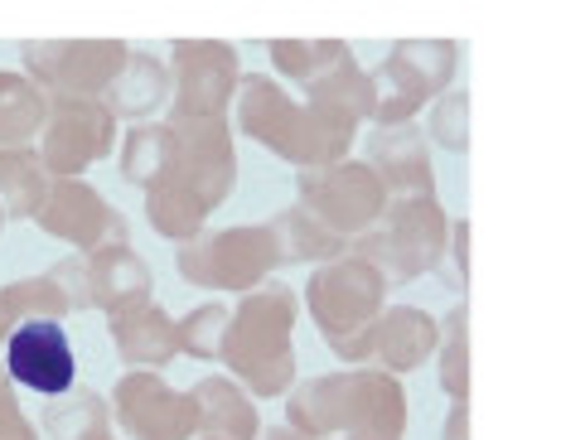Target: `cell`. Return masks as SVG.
<instances>
[{
    "instance_id": "cell-1",
    "label": "cell",
    "mask_w": 561,
    "mask_h": 440,
    "mask_svg": "<svg viewBox=\"0 0 561 440\" xmlns=\"http://www.w3.org/2000/svg\"><path fill=\"white\" fill-rule=\"evenodd\" d=\"M286 426L306 440H407V387L382 368L320 373L286 392Z\"/></svg>"
},
{
    "instance_id": "cell-2",
    "label": "cell",
    "mask_w": 561,
    "mask_h": 440,
    "mask_svg": "<svg viewBox=\"0 0 561 440\" xmlns=\"http://www.w3.org/2000/svg\"><path fill=\"white\" fill-rule=\"evenodd\" d=\"M228 126H238L248 141L266 146L272 155L290 160L296 170L348 160V150L358 141V121L348 117V112L296 102L272 73H242Z\"/></svg>"
},
{
    "instance_id": "cell-3",
    "label": "cell",
    "mask_w": 561,
    "mask_h": 440,
    "mask_svg": "<svg viewBox=\"0 0 561 440\" xmlns=\"http://www.w3.org/2000/svg\"><path fill=\"white\" fill-rule=\"evenodd\" d=\"M296 320H300V296L286 281H262L256 291L228 310V329L218 344V358L228 363V378L242 392L256 397H280L296 387Z\"/></svg>"
},
{
    "instance_id": "cell-4",
    "label": "cell",
    "mask_w": 561,
    "mask_h": 440,
    "mask_svg": "<svg viewBox=\"0 0 561 440\" xmlns=\"http://www.w3.org/2000/svg\"><path fill=\"white\" fill-rule=\"evenodd\" d=\"M446 238H450V218L436 194L392 199L364 238L348 242V257L368 262L388 286H407L446 262Z\"/></svg>"
},
{
    "instance_id": "cell-5",
    "label": "cell",
    "mask_w": 561,
    "mask_h": 440,
    "mask_svg": "<svg viewBox=\"0 0 561 440\" xmlns=\"http://www.w3.org/2000/svg\"><path fill=\"white\" fill-rule=\"evenodd\" d=\"M382 305H388V281L348 252L314 266L306 286V310L314 329L324 334L334 358H344L348 368H364V329L378 320Z\"/></svg>"
},
{
    "instance_id": "cell-6",
    "label": "cell",
    "mask_w": 561,
    "mask_h": 440,
    "mask_svg": "<svg viewBox=\"0 0 561 440\" xmlns=\"http://www.w3.org/2000/svg\"><path fill=\"white\" fill-rule=\"evenodd\" d=\"M174 266L190 286L204 291H238L248 296L262 281H272L280 266L276 238L266 223H242V228H204L194 242L174 252Z\"/></svg>"
},
{
    "instance_id": "cell-7",
    "label": "cell",
    "mask_w": 561,
    "mask_h": 440,
    "mask_svg": "<svg viewBox=\"0 0 561 440\" xmlns=\"http://www.w3.org/2000/svg\"><path fill=\"white\" fill-rule=\"evenodd\" d=\"M455 54L450 39H402L397 49L368 73L373 83V121L378 131L388 126H412V117L426 102H436L440 92L455 83Z\"/></svg>"
},
{
    "instance_id": "cell-8",
    "label": "cell",
    "mask_w": 561,
    "mask_h": 440,
    "mask_svg": "<svg viewBox=\"0 0 561 440\" xmlns=\"http://www.w3.org/2000/svg\"><path fill=\"white\" fill-rule=\"evenodd\" d=\"M131 44L122 39H34L20 44V73L49 97L102 102L112 78L122 73Z\"/></svg>"
},
{
    "instance_id": "cell-9",
    "label": "cell",
    "mask_w": 561,
    "mask_h": 440,
    "mask_svg": "<svg viewBox=\"0 0 561 440\" xmlns=\"http://www.w3.org/2000/svg\"><path fill=\"white\" fill-rule=\"evenodd\" d=\"M296 208H306L320 228H330L339 242L364 238L388 208L378 175L364 160H334V165H314L296 175Z\"/></svg>"
},
{
    "instance_id": "cell-10",
    "label": "cell",
    "mask_w": 561,
    "mask_h": 440,
    "mask_svg": "<svg viewBox=\"0 0 561 440\" xmlns=\"http://www.w3.org/2000/svg\"><path fill=\"white\" fill-rule=\"evenodd\" d=\"M170 121H228L242 83L232 44L180 39L170 54Z\"/></svg>"
},
{
    "instance_id": "cell-11",
    "label": "cell",
    "mask_w": 561,
    "mask_h": 440,
    "mask_svg": "<svg viewBox=\"0 0 561 440\" xmlns=\"http://www.w3.org/2000/svg\"><path fill=\"white\" fill-rule=\"evenodd\" d=\"M116 150V117L102 102L49 97V121L39 131V165L49 180H83Z\"/></svg>"
},
{
    "instance_id": "cell-12",
    "label": "cell",
    "mask_w": 561,
    "mask_h": 440,
    "mask_svg": "<svg viewBox=\"0 0 561 440\" xmlns=\"http://www.w3.org/2000/svg\"><path fill=\"white\" fill-rule=\"evenodd\" d=\"M170 131H174V146H170V165L160 180L194 194V199L214 213L232 194V184H238L232 126L228 121H170Z\"/></svg>"
},
{
    "instance_id": "cell-13",
    "label": "cell",
    "mask_w": 561,
    "mask_h": 440,
    "mask_svg": "<svg viewBox=\"0 0 561 440\" xmlns=\"http://www.w3.org/2000/svg\"><path fill=\"white\" fill-rule=\"evenodd\" d=\"M34 223L49 238L78 247V257H92L102 247H131V223L88 180H49Z\"/></svg>"
},
{
    "instance_id": "cell-14",
    "label": "cell",
    "mask_w": 561,
    "mask_h": 440,
    "mask_svg": "<svg viewBox=\"0 0 561 440\" xmlns=\"http://www.w3.org/2000/svg\"><path fill=\"white\" fill-rule=\"evenodd\" d=\"M112 421L131 440H198V407L190 392L160 373H126L112 387Z\"/></svg>"
},
{
    "instance_id": "cell-15",
    "label": "cell",
    "mask_w": 561,
    "mask_h": 440,
    "mask_svg": "<svg viewBox=\"0 0 561 440\" xmlns=\"http://www.w3.org/2000/svg\"><path fill=\"white\" fill-rule=\"evenodd\" d=\"M5 373L15 387L39 392V397H64L68 387H78V354L73 339L64 334V324L49 320H25L5 334Z\"/></svg>"
},
{
    "instance_id": "cell-16",
    "label": "cell",
    "mask_w": 561,
    "mask_h": 440,
    "mask_svg": "<svg viewBox=\"0 0 561 440\" xmlns=\"http://www.w3.org/2000/svg\"><path fill=\"white\" fill-rule=\"evenodd\" d=\"M436 339L440 324L421 305H382L364 329V368H382L392 378L416 373L426 358H436Z\"/></svg>"
},
{
    "instance_id": "cell-17",
    "label": "cell",
    "mask_w": 561,
    "mask_h": 440,
    "mask_svg": "<svg viewBox=\"0 0 561 440\" xmlns=\"http://www.w3.org/2000/svg\"><path fill=\"white\" fill-rule=\"evenodd\" d=\"M364 155H368L364 165L378 175L388 204L392 199H426V194H436V170H431L421 126H388V131H373Z\"/></svg>"
},
{
    "instance_id": "cell-18",
    "label": "cell",
    "mask_w": 561,
    "mask_h": 440,
    "mask_svg": "<svg viewBox=\"0 0 561 440\" xmlns=\"http://www.w3.org/2000/svg\"><path fill=\"white\" fill-rule=\"evenodd\" d=\"M107 334H112L116 358H122L131 373H160L165 363L180 358V334H174V320L156 305V300L126 310V315H112Z\"/></svg>"
},
{
    "instance_id": "cell-19",
    "label": "cell",
    "mask_w": 561,
    "mask_h": 440,
    "mask_svg": "<svg viewBox=\"0 0 561 440\" xmlns=\"http://www.w3.org/2000/svg\"><path fill=\"white\" fill-rule=\"evenodd\" d=\"M83 262H88L92 310H107V320L150 300V266H146V257H136L131 247H102Z\"/></svg>"
},
{
    "instance_id": "cell-20",
    "label": "cell",
    "mask_w": 561,
    "mask_h": 440,
    "mask_svg": "<svg viewBox=\"0 0 561 440\" xmlns=\"http://www.w3.org/2000/svg\"><path fill=\"white\" fill-rule=\"evenodd\" d=\"M190 397L198 407V436L208 440H256L266 431L262 416H256V402L228 373L204 378Z\"/></svg>"
},
{
    "instance_id": "cell-21",
    "label": "cell",
    "mask_w": 561,
    "mask_h": 440,
    "mask_svg": "<svg viewBox=\"0 0 561 440\" xmlns=\"http://www.w3.org/2000/svg\"><path fill=\"white\" fill-rule=\"evenodd\" d=\"M165 102H170V68L160 63L156 54H140V49L126 54L122 73L102 92V107H107L116 121H136V126L146 117H156Z\"/></svg>"
},
{
    "instance_id": "cell-22",
    "label": "cell",
    "mask_w": 561,
    "mask_h": 440,
    "mask_svg": "<svg viewBox=\"0 0 561 440\" xmlns=\"http://www.w3.org/2000/svg\"><path fill=\"white\" fill-rule=\"evenodd\" d=\"M306 102L330 107V112H348L354 121H373V83H368V68L354 59V49L339 54L320 78H310Z\"/></svg>"
},
{
    "instance_id": "cell-23",
    "label": "cell",
    "mask_w": 561,
    "mask_h": 440,
    "mask_svg": "<svg viewBox=\"0 0 561 440\" xmlns=\"http://www.w3.org/2000/svg\"><path fill=\"white\" fill-rule=\"evenodd\" d=\"M49 121V92H39L20 68H0V146H30Z\"/></svg>"
},
{
    "instance_id": "cell-24",
    "label": "cell",
    "mask_w": 561,
    "mask_h": 440,
    "mask_svg": "<svg viewBox=\"0 0 561 440\" xmlns=\"http://www.w3.org/2000/svg\"><path fill=\"white\" fill-rule=\"evenodd\" d=\"M266 228H272V238H276L280 266H306V262L324 266V262H334L348 252V242H339L330 228H320L306 208H286V213H276Z\"/></svg>"
},
{
    "instance_id": "cell-25",
    "label": "cell",
    "mask_w": 561,
    "mask_h": 440,
    "mask_svg": "<svg viewBox=\"0 0 561 440\" xmlns=\"http://www.w3.org/2000/svg\"><path fill=\"white\" fill-rule=\"evenodd\" d=\"M49 189L39 155L30 146H0V218H34Z\"/></svg>"
},
{
    "instance_id": "cell-26",
    "label": "cell",
    "mask_w": 561,
    "mask_h": 440,
    "mask_svg": "<svg viewBox=\"0 0 561 440\" xmlns=\"http://www.w3.org/2000/svg\"><path fill=\"white\" fill-rule=\"evenodd\" d=\"M44 431L54 440H112V407L98 392L68 387L64 397H54L49 412H44Z\"/></svg>"
},
{
    "instance_id": "cell-27",
    "label": "cell",
    "mask_w": 561,
    "mask_h": 440,
    "mask_svg": "<svg viewBox=\"0 0 561 440\" xmlns=\"http://www.w3.org/2000/svg\"><path fill=\"white\" fill-rule=\"evenodd\" d=\"M208 208L194 199V194H184V189H174V184L165 180H156L146 189V223L156 228L160 238H170L174 247H184V242H194L198 233L208 228Z\"/></svg>"
},
{
    "instance_id": "cell-28",
    "label": "cell",
    "mask_w": 561,
    "mask_h": 440,
    "mask_svg": "<svg viewBox=\"0 0 561 440\" xmlns=\"http://www.w3.org/2000/svg\"><path fill=\"white\" fill-rule=\"evenodd\" d=\"M170 146L174 131L170 121H140L122 136V180L136 184V189H150L170 165Z\"/></svg>"
},
{
    "instance_id": "cell-29",
    "label": "cell",
    "mask_w": 561,
    "mask_h": 440,
    "mask_svg": "<svg viewBox=\"0 0 561 440\" xmlns=\"http://www.w3.org/2000/svg\"><path fill=\"white\" fill-rule=\"evenodd\" d=\"M440 324L436 339V373H440V392L450 402H470V315L465 305H455Z\"/></svg>"
},
{
    "instance_id": "cell-30",
    "label": "cell",
    "mask_w": 561,
    "mask_h": 440,
    "mask_svg": "<svg viewBox=\"0 0 561 440\" xmlns=\"http://www.w3.org/2000/svg\"><path fill=\"white\" fill-rule=\"evenodd\" d=\"M0 305H5L10 324H25V320H49L64 324L68 320V300L58 296V286L49 276H25V281H10L0 291Z\"/></svg>"
},
{
    "instance_id": "cell-31",
    "label": "cell",
    "mask_w": 561,
    "mask_h": 440,
    "mask_svg": "<svg viewBox=\"0 0 561 440\" xmlns=\"http://www.w3.org/2000/svg\"><path fill=\"white\" fill-rule=\"evenodd\" d=\"M266 49H272V68L280 78L306 88L310 78H320L324 68L344 54V44L339 39H276V44H266Z\"/></svg>"
},
{
    "instance_id": "cell-32",
    "label": "cell",
    "mask_w": 561,
    "mask_h": 440,
    "mask_svg": "<svg viewBox=\"0 0 561 440\" xmlns=\"http://www.w3.org/2000/svg\"><path fill=\"white\" fill-rule=\"evenodd\" d=\"M224 329H228V305H218V300H208V305L190 310L184 320H174V334H180V354L198 358V363L218 358Z\"/></svg>"
},
{
    "instance_id": "cell-33",
    "label": "cell",
    "mask_w": 561,
    "mask_h": 440,
    "mask_svg": "<svg viewBox=\"0 0 561 440\" xmlns=\"http://www.w3.org/2000/svg\"><path fill=\"white\" fill-rule=\"evenodd\" d=\"M426 136L446 150H465L470 146V92L446 88L436 102H431V117H426Z\"/></svg>"
},
{
    "instance_id": "cell-34",
    "label": "cell",
    "mask_w": 561,
    "mask_h": 440,
    "mask_svg": "<svg viewBox=\"0 0 561 440\" xmlns=\"http://www.w3.org/2000/svg\"><path fill=\"white\" fill-rule=\"evenodd\" d=\"M44 276H49V281L58 286V296L68 300V315H83V310H92V286H88V262L83 257L54 262Z\"/></svg>"
},
{
    "instance_id": "cell-35",
    "label": "cell",
    "mask_w": 561,
    "mask_h": 440,
    "mask_svg": "<svg viewBox=\"0 0 561 440\" xmlns=\"http://www.w3.org/2000/svg\"><path fill=\"white\" fill-rule=\"evenodd\" d=\"M446 252H450V257H455V276H450V281H455V286H460V281H465V276H470V223H465V218H460V223H450Z\"/></svg>"
},
{
    "instance_id": "cell-36",
    "label": "cell",
    "mask_w": 561,
    "mask_h": 440,
    "mask_svg": "<svg viewBox=\"0 0 561 440\" xmlns=\"http://www.w3.org/2000/svg\"><path fill=\"white\" fill-rule=\"evenodd\" d=\"M25 421V412H20V392L15 382H10V373L0 368V431H10V426Z\"/></svg>"
},
{
    "instance_id": "cell-37",
    "label": "cell",
    "mask_w": 561,
    "mask_h": 440,
    "mask_svg": "<svg viewBox=\"0 0 561 440\" xmlns=\"http://www.w3.org/2000/svg\"><path fill=\"white\" fill-rule=\"evenodd\" d=\"M446 440H470V407H465V402H450V416H446Z\"/></svg>"
},
{
    "instance_id": "cell-38",
    "label": "cell",
    "mask_w": 561,
    "mask_h": 440,
    "mask_svg": "<svg viewBox=\"0 0 561 440\" xmlns=\"http://www.w3.org/2000/svg\"><path fill=\"white\" fill-rule=\"evenodd\" d=\"M0 440H39V426H34L30 416H25V421H20V426H10V431H0Z\"/></svg>"
},
{
    "instance_id": "cell-39",
    "label": "cell",
    "mask_w": 561,
    "mask_h": 440,
    "mask_svg": "<svg viewBox=\"0 0 561 440\" xmlns=\"http://www.w3.org/2000/svg\"><path fill=\"white\" fill-rule=\"evenodd\" d=\"M15 329V324H10V315H5V305H0V339H5V334Z\"/></svg>"
},
{
    "instance_id": "cell-40",
    "label": "cell",
    "mask_w": 561,
    "mask_h": 440,
    "mask_svg": "<svg viewBox=\"0 0 561 440\" xmlns=\"http://www.w3.org/2000/svg\"><path fill=\"white\" fill-rule=\"evenodd\" d=\"M0 228H5V218H0Z\"/></svg>"
},
{
    "instance_id": "cell-41",
    "label": "cell",
    "mask_w": 561,
    "mask_h": 440,
    "mask_svg": "<svg viewBox=\"0 0 561 440\" xmlns=\"http://www.w3.org/2000/svg\"><path fill=\"white\" fill-rule=\"evenodd\" d=\"M198 440H208V436H198Z\"/></svg>"
}]
</instances>
